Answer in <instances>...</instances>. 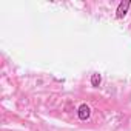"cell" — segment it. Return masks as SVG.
Listing matches in <instances>:
<instances>
[{"label": "cell", "mask_w": 131, "mask_h": 131, "mask_svg": "<svg viewBox=\"0 0 131 131\" xmlns=\"http://www.w3.org/2000/svg\"><path fill=\"white\" fill-rule=\"evenodd\" d=\"M129 6H131V2H129V0L120 2L119 6H117V9H116V17H117V19H123V17L126 16V13H128Z\"/></svg>", "instance_id": "6da1fadb"}, {"label": "cell", "mask_w": 131, "mask_h": 131, "mask_svg": "<svg viewBox=\"0 0 131 131\" xmlns=\"http://www.w3.org/2000/svg\"><path fill=\"white\" fill-rule=\"evenodd\" d=\"M77 116H79L80 120H88L91 117V108L86 103H82L79 106V110H77Z\"/></svg>", "instance_id": "7a4b0ae2"}, {"label": "cell", "mask_w": 131, "mask_h": 131, "mask_svg": "<svg viewBox=\"0 0 131 131\" xmlns=\"http://www.w3.org/2000/svg\"><path fill=\"white\" fill-rule=\"evenodd\" d=\"M100 83H102V76H100L99 73H94V74L91 76V86L97 88Z\"/></svg>", "instance_id": "3957f363"}]
</instances>
